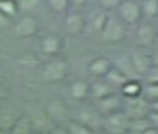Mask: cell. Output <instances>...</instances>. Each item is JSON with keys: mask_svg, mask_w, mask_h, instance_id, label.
<instances>
[{"mask_svg": "<svg viewBox=\"0 0 158 134\" xmlns=\"http://www.w3.org/2000/svg\"><path fill=\"white\" fill-rule=\"evenodd\" d=\"M128 124L130 119L127 117V115L123 110H118L103 116L102 130L106 134H126L128 133Z\"/></svg>", "mask_w": 158, "mask_h": 134, "instance_id": "1", "label": "cell"}, {"mask_svg": "<svg viewBox=\"0 0 158 134\" xmlns=\"http://www.w3.org/2000/svg\"><path fill=\"white\" fill-rule=\"evenodd\" d=\"M68 73V65L64 59H51L44 65L41 71V78L44 82H59L62 81Z\"/></svg>", "mask_w": 158, "mask_h": 134, "instance_id": "2", "label": "cell"}, {"mask_svg": "<svg viewBox=\"0 0 158 134\" xmlns=\"http://www.w3.org/2000/svg\"><path fill=\"white\" fill-rule=\"evenodd\" d=\"M123 111L127 115L128 119H138L145 117L150 115V102L144 99L143 96L137 98H127L123 103Z\"/></svg>", "mask_w": 158, "mask_h": 134, "instance_id": "3", "label": "cell"}, {"mask_svg": "<svg viewBox=\"0 0 158 134\" xmlns=\"http://www.w3.org/2000/svg\"><path fill=\"white\" fill-rule=\"evenodd\" d=\"M99 36H100V40L105 43H118L124 38V26L118 20L107 17Z\"/></svg>", "mask_w": 158, "mask_h": 134, "instance_id": "4", "label": "cell"}, {"mask_svg": "<svg viewBox=\"0 0 158 134\" xmlns=\"http://www.w3.org/2000/svg\"><path fill=\"white\" fill-rule=\"evenodd\" d=\"M118 16L126 24H135L141 19V4L138 0H123L117 7Z\"/></svg>", "mask_w": 158, "mask_h": 134, "instance_id": "5", "label": "cell"}, {"mask_svg": "<svg viewBox=\"0 0 158 134\" xmlns=\"http://www.w3.org/2000/svg\"><path fill=\"white\" fill-rule=\"evenodd\" d=\"M38 20L31 14H26V16H21L17 20L16 26H14V33L21 38H27V37L35 36L38 33Z\"/></svg>", "mask_w": 158, "mask_h": 134, "instance_id": "6", "label": "cell"}, {"mask_svg": "<svg viewBox=\"0 0 158 134\" xmlns=\"http://www.w3.org/2000/svg\"><path fill=\"white\" fill-rule=\"evenodd\" d=\"M123 109V100L118 95L114 93H110V95L105 96V98L99 99L98 100V106H96V110L100 113L102 116H107L110 113H114Z\"/></svg>", "mask_w": 158, "mask_h": 134, "instance_id": "7", "label": "cell"}, {"mask_svg": "<svg viewBox=\"0 0 158 134\" xmlns=\"http://www.w3.org/2000/svg\"><path fill=\"white\" fill-rule=\"evenodd\" d=\"M75 120L81 121L82 124L88 126L89 128H92L93 131L102 130V123H103V116L99 113L98 110L93 109H85V110L79 111Z\"/></svg>", "mask_w": 158, "mask_h": 134, "instance_id": "8", "label": "cell"}, {"mask_svg": "<svg viewBox=\"0 0 158 134\" xmlns=\"http://www.w3.org/2000/svg\"><path fill=\"white\" fill-rule=\"evenodd\" d=\"M131 65L137 76H144L148 72V69L152 66V58L151 55L143 52V51H134L130 57Z\"/></svg>", "mask_w": 158, "mask_h": 134, "instance_id": "9", "label": "cell"}, {"mask_svg": "<svg viewBox=\"0 0 158 134\" xmlns=\"http://www.w3.org/2000/svg\"><path fill=\"white\" fill-rule=\"evenodd\" d=\"M33 130L37 131H51L54 127V120L49 117L47 110H34L31 115L28 116Z\"/></svg>", "mask_w": 158, "mask_h": 134, "instance_id": "10", "label": "cell"}, {"mask_svg": "<svg viewBox=\"0 0 158 134\" xmlns=\"http://www.w3.org/2000/svg\"><path fill=\"white\" fill-rule=\"evenodd\" d=\"M45 110L54 121H62V120H65V119H68V106H66L65 102L61 100V99H52V100H49Z\"/></svg>", "mask_w": 158, "mask_h": 134, "instance_id": "11", "label": "cell"}, {"mask_svg": "<svg viewBox=\"0 0 158 134\" xmlns=\"http://www.w3.org/2000/svg\"><path fill=\"white\" fill-rule=\"evenodd\" d=\"M135 38H137V43L140 45L148 47V45H152L157 41L158 33L154 26H151V24H143V26L138 27L137 37Z\"/></svg>", "mask_w": 158, "mask_h": 134, "instance_id": "12", "label": "cell"}, {"mask_svg": "<svg viewBox=\"0 0 158 134\" xmlns=\"http://www.w3.org/2000/svg\"><path fill=\"white\" fill-rule=\"evenodd\" d=\"M96 79L98 81H95L93 83L89 85V96H92L96 100H99V99L113 93V86L105 78H96Z\"/></svg>", "mask_w": 158, "mask_h": 134, "instance_id": "13", "label": "cell"}, {"mask_svg": "<svg viewBox=\"0 0 158 134\" xmlns=\"http://www.w3.org/2000/svg\"><path fill=\"white\" fill-rule=\"evenodd\" d=\"M112 66H113L112 62L106 57H98L90 62L88 71L90 73V76H93V78H105L106 73L110 71Z\"/></svg>", "mask_w": 158, "mask_h": 134, "instance_id": "14", "label": "cell"}, {"mask_svg": "<svg viewBox=\"0 0 158 134\" xmlns=\"http://www.w3.org/2000/svg\"><path fill=\"white\" fill-rule=\"evenodd\" d=\"M85 19L79 13H69L65 19V28L72 36H79L85 30Z\"/></svg>", "mask_w": 158, "mask_h": 134, "instance_id": "15", "label": "cell"}, {"mask_svg": "<svg viewBox=\"0 0 158 134\" xmlns=\"http://www.w3.org/2000/svg\"><path fill=\"white\" fill-rule=\"evenodd\" d=\"M120 92H122V95L124 96V99L141 96L143 83L140 81H137V78H130V79H127V82L120 88Z\"/></svg>", "mask_w": 158, "mask_h": 134, "instance_id": "16", "label": "cell"}, {"mask_svg": "<svg viewBox=\"0 0 158 134\" xmlns=\"http://www.w3.org/2000/svg\"><path fill=\"white\" fill-rule=\"evenodd\" d=\"M69 95L75 100H83L89 96V83L85 81H73L69 86Z\"/></svg>", "mask_w": 158, "mask_h": 134, "instance_id": "17", "label": "cell"}, {"mask_svg": "<svg viewBox=\"0 0 158 134\" xmlns=\"http://www.w3.org/2000/svg\"><path fill=\"white\" fill-rule=\"evenodd\" d=\"M41 49L45 55H55L61 49V40L56 36H47L41 40Z\"/></svg>", "mask_w": 158, "mask_h": 134, "instance_id": "18", "label": "cell"}, {"mask_svg": "<svg viewBox=\"0 0 158 134\" xmlns=\"http://www.w3.org/2000/svg\"><path fill=\"white\" fill-rule=\"evenodd\" d=\"M20 9L17 0H0V16L7 20H13L19 17Z\"/></svg>", "mask_w": 158, "mask_h": 134, "instance_id": "19", "label": "cell"}, {"mask_svg": "<svg viewBox=\"0 0 158 134\" xmlns=\"http://www.w3.org/2000/svg\"><path fill=\"white\" fill-rule=\"evenodd\" d=\"M33 126L28 116H20L16 119L14 124L9 130V134H31Z\"/></svg>", "mask_w": 158, "mask_h": 134, "instance_id": "20", "label": "cell"}, {"mask_svg": "<svg viewBox=\"0 0 158 134\" xmlns=\"http://www.w3.org/2000/svg\"><path fill=\"white\" fill-rule=\"evenodd\" d=\"M105 79L113 86V88L116 86V88L120 89L126 83V82H127V79H130V78H128L126 73H123V72L120 71L118 68H116V66H112V68H110V71L106 73Z\"/></svg>", "mask_w": 158, "mask_h": 134, "instance_id": "21", "label": "cell"}, {"mask_svg": "<svg viewBox=\"0 0 158 134\" xmlns=\"http://www.w3.org/2000/svg\"><path fill=\"white\" fill-rule=\"evenodd\" d=\"M150 127H152V123L148 116H145V117H138V119H130L128 133L130 134H143Z\"/></svg>", "mask_w": 158, "mask_h": 134, "instance_id": "22", "label": "cell"}, {"mask_svg": "<svg viewBox=\"0 0 158 134\" xmlns=\"http://www.w3.org/2000/svg\"><path fill=\"white\" fill-rule=\"evenodd\" d=\"M141 13L147 19H154L158 16V0H141Z\"/></svg>", "mask_w": 158, "mask_h": 134, "instance_id": "23", "label": "cell"}, {"mask_svg": "<svg viewBox=\"0 0 158 134\" xmlns=\"http://www.w3.org/2000/svg\"><path fill=\"white\" fill-rule=\"evenodd\" d=\"M66 128L69 130V133L71 134H93L95 131L92 130V128H89L88 126L82 124L81 121L78 120H69L68 123H66Z\"/></svg>", "mask_w": 158, "mask_h": 134, "instance_id": "24", "label": "cell"}, {"mask_svg": "<svg viewBox=\"0 0 158 134\" xmlns=\"http://www.w3.org/2000/svg\"><path fill=\"white\" fill-rule=\"evenodd\" d=\"M141 96L148 102H154L158 99V83H145L143 85Z\"/></svg>", "mask_w": 158, "mask_h": 134, "instance_id": "25", "label": "cell"}, {"mask_svg": "<svg viewBox=\"0 0 158 134\" xmlns=\"http://www.w3.org/2000/svg\"><path fill=\"white\" fill-rule=\"evenodd\" d=\"M45 2H47V6L52 10V11H55V13H64V11H66L69 4H71L69 0H45Z\"/></svg>", "mask_w": 158, "mask_h": 134, "instance_id": "26", "label": "cell"}, {"mask_svg": "<svg viewBox=\"0 0 158 134\" xmlns=\"http://www.w3.org/2000/svg\"><path fill=\"white\" fill-rule=\"evenodd\" d=\"M40 3H41V0H17L20 13H30V11H34V10L40 6Z\"/></svg>", "mask_w": 158, "mask_h": 134, "instance_id": "27", "label": "cell"}, {"mask_svg": "<svg viewBox=\"0 0 158 134\" xmlns=\"http://www.w3.org/2000/svg\"><path fill=\"white\" fill-rule=\"evenodd\" d=\"M17 117H13L11 115H7V113H2L0 115V128H3V130L9 131L11 128V126L14 124V121H16Z\"/></svg>", "mask_w": 158, "mask_h": 134, "instance_id": "28", "label": "cell"}, {"mask_svg": "<svg viewBox=\"0 0 158 134\" xmlns=\"http://www.w3.org/2000/svg\"><path fill=\"white\" fill-rule=\"evenodd\" d=\"M122 2L123 0H99V4L105 11H112V10H117Z\"/></svg>", "mask_w": 158, "mask_h": 134, "instance_id": "29", "label": "cell"}, {"mask_svg": "<svg viewBox=\"0 0 158 134\" xmlns=\"http://www.w3.org/2000/svg\"><path fill=\"white\" fill-rule=\"evenodd\" d=\"M145 83H158V66L152 65L144 75Z\"/></svg>", "mask_w": 158, "mask_h": 134, "instance_id": "30", "label": "cell"}, {"mask_svg": "<svg viewBox=\"0 0 158 134\" xmlns=\"http://www.w3.org/2000/svg\"><path fill=\"white\" fill-rule=\"evenodd\" d=\"M49 134H71L66 126H54L49 131Z\"/></svg>", "mask_w": 158, "mask_h": 134, "instance_id": "31", "label": "cell"}, {"mask_svg": "<svg viewBox=\"0 0 158 134\" xmlns=\"http://www.w3.org/2000/svg\"><path fill=\"white\" fill-rule=\"evenodd\" d=\"M148 117H150V120H151L152 126H154L155 128H158V113H155V111H150Z\"/></svg>", "mask_w": 158, "mask_h": 134, "instance_id": "32", "label": "cell"}, {"mask_svg": "<svg viewBox=\"0 0 158 134\" xmlns=\"http://www.w3.org/2000/svg\"><path fill=\"white\" fill-rule=\"evenodd\" d=\"M150 110L158 113V99L157 100H154V102H150Z\"/></svg>", "mask_w": 158, "mask_h": 134, "instance_id": "33", "label": "cell"}, {"mask_svg": "<svg viewBox=\"0 0 158 134\" xmlns=\"http://www.w3.org/2000/svg\"><path fill=\"white\" fill-rule=\"evenodd\" d=\"M71 3L73 4V6H78V7H81V6H83V4L88 2V0H69Z\"/></svg>", "mask_w": 158, "mask_h": 134, "instance_id": "34", "label": "cell"}, {"mask_svg": "<svg viewBox=\"0 0 158 134\" xmlns=\"http://www.w3.org/2000/svg\"><path fill=\"white\" fill-rule=\"evenodd\" d=\"M143 134H158V128H155L154 126H152V127H150L148 130H145Z\"/></svg>", "mask_w": 158, "mask_h": 134, "instance_id": "35", "label": "cell"}, {"mask_svg": "<svg viewBox=\"0 0 158 134\" xmlns=\"http://www.w3.org/2000/svg\"><path fill=\"white\" fill-rule=\"evenodd\" d=\"M151 58H152V65L158 66V52L154 54V55H151Z\"/></svg>", "mask_w": 158, "mask_h": 134, "instance_id": "36", "label": "cell"}, {"mask_svg": "<svg viewBox=\"0 0 158 134\" xmlns=\"http://www.w3.org/2000/svg\"><path fill=\"white\" fill-rule=\"evenodd\" d=\"M4 93H6V92H4V88L2 85H0V99H3L4 98Z\"/></svg>", "mask_w": 158, "mask_h": 134, "instance_id": "37", "label": "cell"}, {"mask_svg": "<svg viewBox=\"0 0 158 134\" xmlns=\"http://www.w3.org/2000/svg\"><path fill=\"white\" fill-rule=\"evenodd\" d=\"M31 134H49V131H37V130H33Z\"/></svg>", "mask_w": 158, "mask_h": 134, "instance_id": "38", "label": "cell"}, {"mask_svg": "<svg viewBox=\"0 0 158 134\" xmlns=\"http://www.w3.org/2000/svg\"><path fill=\"white\" fill-rule=\"evenodd\" d=\"M93 134H106V133H105V131H103V130H98V131H95V133H93Z\"/></svg>", "mask_w": 158, "mask_h": 134, "instance_id": "39", "label": "cell"}, {"mask_svg": "<svg viewBox=\"0 0 158 134\" xmlns=\"http://www.w3.org/2000/svg\"><path fill=\"white\" fill-rule=\"evenodd\" d=\"M0 134H7V131L3 130V128H0Z\"/></svg>", "mask_w": 158, "mask_h": 134, "instance_id": "40", "label": "cell"}, {"mask_svg": "<svg viewBox=\"0 0 158 134\" xmlns=\"http://www.w3.org/2000/svg\"><path fill=\"white\" fill-rule=\"evenodd\" d=\"M126 134H130V133H126Z\"/></svg>", "mask_w": 158, "mask_h": 134, "instance_id": "41", "label": "cell"}, {"mask_svg": "<svg viewBox=\"0 0 158 134\" xmlns=\"http://www.w3.org/2000/svg\"><path fill=\"white\" fill-rule=\"evenodd\" d=\"M138 2H141V0H138Z\"/></svg>", "mask_w": 158, "mask_h": 134, "instance_id": "42", "label": "cell"}]
</instances>
